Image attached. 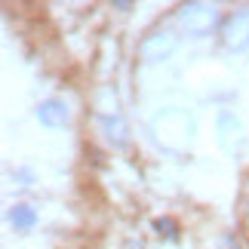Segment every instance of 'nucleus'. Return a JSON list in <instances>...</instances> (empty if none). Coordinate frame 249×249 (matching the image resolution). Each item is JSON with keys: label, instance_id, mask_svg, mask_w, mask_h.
<instances>
[{"label": "nucleus", "instance_id": "f257e3e1", "mask_svg": "<svg viewBox=\"0 0 249 249\" xmlns=\"http://www.w3.org/2000/svg\"><path fill=\"white\" fill-rule=\"evenodd\" d=\"M40 120L46 123V126H62L65 120H68V111H65V105L62 102H43L40 105Z\"/></svg>", "mask_w": 249, "mask_h": 249}, {"label": "nucleus", "instance_id": "f03ea898", "mask_svg": "<svg viewBox=\"0 0 249 249\" xmlns=\"http://www.w3.org/2000/svg\"><path fill=\"white\" fill-rule=\"evenodd\" d=\"M34 222V213L28 206H16V213H13V225H18V228H28Z\"/></svg>", "mask_w": 249, "mask_h": 249}]
</instances>
